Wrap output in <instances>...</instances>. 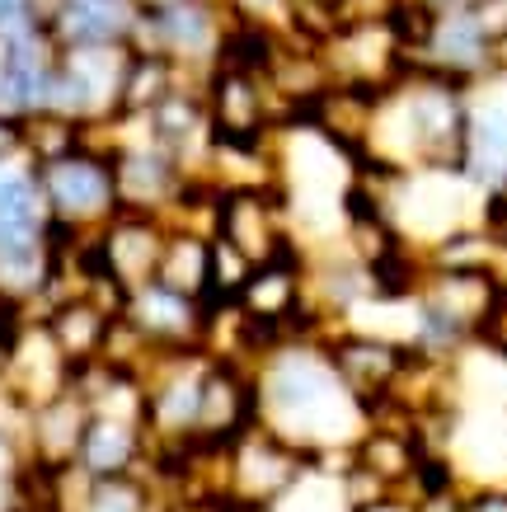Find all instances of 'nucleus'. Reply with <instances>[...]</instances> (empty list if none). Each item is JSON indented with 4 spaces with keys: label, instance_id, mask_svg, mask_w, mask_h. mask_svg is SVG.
Returning <instances> with one entry per match:
<instances>
[{
    "label": "nucleus",
    "instance_id": "f257e3e1",
    "mask_svg": "<svg viewBox=\"0 0 507 512\" xmlns=\"http://www.w3.org/2000/svg\"><path fill=\"white\" fill-rule=\"evenodd\" d=\"M254 386L259 423L296 442L315 466H324L334 451H353L367 428V409L338 381L320 339H282L254 362Z\"/></svg>",
    "mask_w": 507,
    "mask_h": 512
},
{
    "label": "nucleus",
    "instance_id": "f03ea898",
    "mask_svg": "<svg viewBox=\"0 0 507 512\" xmlns=\"http://www.w3.org/2000/svg\"><path fill=\"white\" fill-rule=\"evenodd\" d=\"M315 470L306 451L287 442V437H277L273 428H263L254 423L249 433H240L226 447V461H221V489L226 498L235 503H282V498H292L306 475Z\"/></svg>",
    "mask_w": 507,
    "mask_h": 512
},
{
    "label": "nucleus",
    "instance_id": "7ed1b4c3",
    "mask_svg": "<svg viewBox=\"0 0 507 512\" xmlns=\"http://www.w3.org/2000/svg\"><path fill=\"white\" fill-rule=\"evenodd\" d=\"M226 24H231L226 0H179V5H165V10H141L127 47L165 52L169 62H179L184 71H212Z\"/></svg>",
    "mask_w": 507,
    "mask_h": 512
},
{
    "label": "nucleus",
    "instance_id": "20e7f679",
    "mask_svg": "<svg viewBox=\"0 0 507 512\" xmlns=\"http://www.w3.org/2000/svg\"><path fill=\"white\" fill-rule=\"evenodd\" d=\"M38 188H43L47 217L76 226V231H99L113 212H118V193H113V160L80 146L62 160L33 165Z\"/></svg>",
    "mask_w": 507,
    "mask_h": 512
},
{
    "label": "nucleus",
    "instance_id": "39448f33",
    "mask_svg": "<svg viewBox=\"0 0 507 512\" xmlns=\"http://www.w3.org/2000/svg\"><path fill=\"white\" fill-rule=\"evenodd\" d=\"M202 104H207L212 141H226V146H273L277 141V109L263 71L216 62L202 80Z\"/></svg>",
    "mask_w": 507,
    "mask_h": 512
},
{
    "label": "nucleus",
    "instance_id": "423d86ee",
    "mask_svg": "<svg viewBox=\"0 0 507 512\" xmlns=\"http://www.w3.org/2000/svg\"><path fill=\"white\" fill-rule=\"evenodd\" d=\"M212 235L231 240L240 254H249L254 264L277 254L282 245H292V202L282 184H235L216 193V221Z\"/></svg>",
    "mask_w": 507,
    "mask_h": 512
},
{
    "label": "nucleus",
    "instance_id": "0eeeda50",
    "mask_svg": "<svg viewBox=\"0 0 507 512\" xmlns=\"http://www.w3.org/2000/svg\"><path fill=\"white\" fill-rule=\"evenodd\" d=\"M320 348L329 357V367L338 372V381L353 390L362 409L376 395H390L395 381L404 376V367L414 362V343L409 339H390L376 329H357V325H329L320 334Z\"/></svg>",
    "mask_w": 507,
    "mask_h": 512
},
{
    "label": "nucleus",
    "instance_id": "6e6552de",
    "mask_svg": "<svg viewBox=\"0 0 507 512\" xmlns=\"http://www.w3.org/2000/svg\"><path fill=\"white\" fill-rule=\"evenodd\" d=\"M259 423V386H254V362L240 357H212L207 353V372H202V400L193 437L212 442V447H231L240 433Z\"/></svg>",
    "mask_w": 507,
    "mask_h": 512
},
{
    "label": "nucleus",
    "instance_id": "1a4fd4ad",
    "mask_svg": "<svg viewBox=\"0 0 507 512\" xmlns=\"http://www.w3.org/2000/svg\"><path fill=\"white\" fill-rule=\"evenodd\" d=\"M113 193H118V212H146V217H169V207L179 198L188 170L169 156L165 146H155L146 132L127 137L113 151Z\"/></svg>",
    "mask_w": 507,
    "mask_h": 512
},
{
    "label": "nucleus",
    "instance_id": "9d476101",
    "mask_svg": "<svg viewBox=\"0 0 507 512\" xmlns=\"http://www.w3.org/2000/svg\"><path fill=\"white\" fill-rule=\"evenodd\" d=\"M306 245L292 240V245H282L277 254L259 259V264L249 268L245 287L235 296V306L249 315V320H263V325H273L287 334L301 306H306Z\"/></svg>",
    "mask_w": 507,
    "mask_h": 512
},
{
    "label": "nucleus",
    "instance_id": "9b49d317",
    "mask_svg": "<svg viewBox=\"0 0 507 512\" xmlns=\"http://www.w3.org/2000/svg\"><path fill=\"white\" fill-rule=\"evenodd\" d=\"M123 315L132 325L165 353H188V348H202V334H207V306L198 296H184L165 287V282H141L127 292ZM207 353V348H202Z\"/></svg>",
    "mask_w": 507,
    "mask_h": 512
},
{
    "label": "nucleus",
    "instance_id": "f8f14e48",
    "mask_svg": "<svg viewBox=\"0 0 507 512\" xmlns=\"http://www.w3.org/2000/svg\"><path fill=\"white\" fill-rule=\"evenodd\" d=\"M165 217H146V212H113L99 226V254H104V273L123 282L127 292L155 278L160 249H165Z\"/></svg>",
    "mask_w": 507,
    "mask_h": 512
},
{
    "label": "nucleus",
    "instance_id": "ddd939ff",
    "mask_svg": "<svg viewBox=\"0 0 507 512\" xmlns=\"http://www.w3.org/2000/svg\"><path fill=\"white\" fill-rule=\"evenodd\" d=\"M90 400L85 390H76L66 381L57 395H47L38 409H33V428H29V451L24 461L43 470H71L80 456V437H85V423H90Z\"/></svg>",
    "mask_w": 507,
    "mask_h": 512
},
{
    "label": "nucleus",
    "instance_id": "4468645a",
    "mask_svg": "<svg viewBox=\"0 0 507 512\" xmlns=\"http://www.w3.org/2000/svg\"><path fill=\"white\" fill-rule=\"evenodd\" d=\"M38 325L43 334L52 339V348L62 353V362L76 372L85 362L104 353V339H108V325H113V315L94 301V296L76 292V296H62V301H52L43 315H38Z\"/></svg>",
    "mask_w": 507,
    "mask_h": 512
},
{
    "label": "nucleus",
    "instance_id": "2eb2a0df",
    "mask_svg": "<svg viewBox=\"0 0 507 512\" xmlns=\"http://www.w3.org/2000/svg\"><path fill=\"white\" fill-rule=\"evenodd\" d=\"M141 5L137 0H66L57 15L47 19V33L57 52L62 47H104V43H127L137 29Z\"/></svg>",
    "mask_w": 507,
    "mask_h": 512
},
{
    "label": "nucleus",
    "instance_id": "dca6fc26",
    "mask_svg": "<svg viewBox=\"0 0 507 512\" xmlns=\"http://www.w3.org/2000/svg\"><path fill=\"white\" fill-rule=\"evenodd\" d=\"M151 433L141 419H118V414H90L85 437H80L76 466L85 475H123V470L146 466Z\"/></svg>",
    "mask_w": 507,
    "mask_h": 512
},
{
    "label": "nucleus",
    "instance_id": "f3484780",
    "mask_svg": "<svg viewBox=\"0 0 507 512\" xmlns=\"http://www.w3.org/2000/svg\"><path fill=\"white\" fill-rule=\"evenodd\" d=\"M188 76H207V71H184L179 62H169L165 52H141V47H127V66H123V85H118V104H113V118L123 123H141L146 113L165 99L174 85H184Z\"/></svg>",
    "mask_w": 507,
    "mask_h": 512
},
{
    "label": "nucleus",
    "instance_id": "a211bd4d",
    "mask_svg": "<svg viewBox=\"0 0 507 512\" xmlns=\"http://www.w3.org/2000/svg\"><path fill=\"white\" fill-rule=\"evenodd\" d=\"M57 503L62 512H155V480L146 470L85 475L76 466V498L62 494V475H57Z\"/></svg>",
    "mask_w": 507,
    "mask_h": 512
},
{
    "label": "nucleus",
    "instance_id": "6ab92c4d",
    "mask_svg": "<svg viewBox=\"0 0 507 512\" xmlns=\"http://www.w3.org/2000/svg\"><path fill=\"white\" fill-rule=\"evenodd\" d=\"M207 264H212V235L193 231V226H169L160 264H155V282L202 301L207 296Z\"/></svg>",
    "mask_w": 507,
    "mask_h": 512
},
{
    "label": "nucleus",
    "instance_id": "aec40b11",
    "mask_svg": "<svg viewBox=\"0 0 507 512\" xmlns=\"http://www.w3.org/2000/svg\"><path fill=\"white\" fill-rule=\"evenodd\" d=\"M19 123H24V160H29V165L62 160L85 146V123H80V118H66V113L33 109V113H24Z\"/></svg>",
    "mask_w": 507,
    "mask_h": 512
},
{
    "label": "nucleus",
    "instance_id": "412c9836",
    "mask_svg": "<svg viewBox=\"0 0 507 512\" xmlns=\"http://www.w3.org/2000/svg\"><path fill=\"white\" fill-rule=\"evenodd\" d=\"M249 268H254V259H249V254H240L231 240L212 235V264H207V296H202V306L235 301V296H240V287H245V278H249Z\"/></svg>",
    "mask_w": 507,
    "mask_h": 512
},
{
    "label": "nucleus",
    "instance_id": "4be33fe9",
    "mask_svg": "<svg viewBox=\"0 0 507 512\" xmlns=\"http://www.w3.org/2000/svg\"><path fill=\"white\" fill-rule=\"evenodd\" d=\"M470 343H479V348H489V353L507 357V278H498V287H493V296H489V306H484V315L475 320Z\"/></svg>",
    "mask_w": 507,
    "mask_h": 512
},
{
    "label": "nucleus",
    "instance_id": "5701e85b",
    "mask_svg": "<svg viewBox=\"0 0 507 512\" xmlns=\"http://www.w3.org/2000/svg\"><path fill=\"white\" fill-rule=\"evenodd\" d=\"M10 160H24V123L0 109V165H10Z\"/></svg>",
    "mask_w": 507,
    "mask_h": 512
},
{
    "label": "nucleus",
    "instance_id": "b1692460",
    "mask_svg": "<svg viewBox=\"0 0 507 512\" xmlns=\"http://www.w3.org/2000/svg\"><path fill=\"white\" fill-rule=\"evenodd\" d=\"M19 329H24V315H15V311H5V306H0V376L10 372V357H15Z\"/></svg>",
    "mask_w": 507,
    "mask_h": 512
},
{
    "label": "nucleus",
    "instance_id": "393cba45",
    "mask_svg": "<svg viewBox=\"0 0 507 512\" xmlns=\"http://www.w3.org/2000/svg\"><path fill=\"white\" fill-rule=\"evenodd\" d=\"M465 512H507V489H475V494H465Z\"/></svg>",
    "mask_w": 507,
    "mask_h": 512
},
{
    "label": "nucleus",
    "instance_id": "a878e982",
    "mask_svg": "<svg viewBox=\"0 0 507 512\" xmlns=\"http://www.w3.org/2000/svg\"><path fill=\"white\" fill-rule=\"evenodd\" d=\"M19 15H33L29 0H0V29H5V24H15Z\"/></svg>",
    "mask_w": 507,
    "mask_h": 512
},
{
    "label": "nucleus",
    "instance_id": "bb28decb",
    "mask_svg": "<svg viewBox=\"0 0 507 512\" xmlns=\"http://www.w3.org/2000/svg\"><path fill=\"white\" fill-rule=\"evenodd\" d=\"M62 5H66V0H29V10H33V15H38V19H43V24H47V19H52V15H57Z\"/></svg>",
    "mask_w": 507,
    "mask_h": 512
},
{
    "label": "nucleus",
    "instance_id": "cd10ccee",
    "mask_svg": "<svg viewBox=\"0 0 507 512\" xmlns=\"http://www.w3.org/2000/svg\"><path fill=\"white\" fill-rule=\"evenodd\" d=\"M423 10H451V5H465V0H414Z\"/></svg>",
    "mask_w": 507,
    "mask_h": 512
},
{
    "label": "nucleus",
    "instance_id": "c85d7f7f",
    "mask_svg": "<svg viewBox=\"0 0 507 512\" xmlns=\"http://www.w3.org/2000/svg\"><path fill=\"white\" fill-rule=\"evenodd\" d=\"M141 10H165V5H179V0H137Z\"/></svg>",
    "mask_w": 507,
    "mask_h": 512
}]
</instances>
